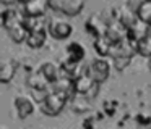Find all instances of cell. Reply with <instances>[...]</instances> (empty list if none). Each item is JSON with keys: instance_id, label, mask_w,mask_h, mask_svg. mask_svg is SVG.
I'll return each instance as SVG.
<instances>
[{"instance_id": "1", "label": "cell", "mask_w": 151, "mask_h": 129, "mask_svg": "<svg viewBox=\"0 0 151 129\" xmlns=\"http://www.w3.org/2000/svg\"><path fill=\"white\" fill-rule=\"evenodd\" d=\"M85 71L93 77L94 81H98L99 84H102L104 81H107L109 74H111V63L106 57H96L88 63V66L85 68Z\"/></svg>"}, {"instance_id": "2", "label": "cell", "mask_w": 151, "mask_h": 129, "mask_svg": "<svg viewBox=\"0 0 151 129\" xmlns=\"http://www.w3.org/2000/svg\"><path fill=\"white\" fill-rule=\"evenodd\" d=\"M49 8L65 16H76L83 11L86 0H47Z\"/></svg>"}, {"instance_id": "3", "label": "cell", "mask_w": 151, "mask_h": 129, "mask_svg": "<svg viewBox=\"0 0 151 129\" xmlns=\"http://www.w3.org/2000/svg\"><path fill=\"white\" fill-rule=\"evenodd\" d=\"M67 102H68V99H67L65 95L50 90L49 95L41 102V111H42L44 115H47V116H57L63 108H65Z\"/></svg>"}, {"instance_id": "4", "label": "cell", "mask_w": 151, "mask_h": 129, "mask_svg": "<svg viewBox=\"0 0 151 129\" xmlns=\"http://www.w3.org/2000/svg\"><path fill=\"white\" fill-rule=\"evenodd\" d=\"M47 32L55 40H65V39H68L72 35L73 26L70 21H67L63 18H54L47 24Z\"/></svg>"}, {"instance_id": "5", "label": "cell", "mask_w": 151, "mask_h": 129, "mask_svg": "<svg viewBox=\"0 0 151 129\" xmlns=\"http://www.w3.org/2000/svg\"><path fill=\"white\" fill-rule=\"evenodd\" d=\"M75 82V94H83V95H88V97H94L98 94V89L101 84L98 81H94L88 73H81L78 77L73 79Z\"/></svg>"}, {"instance_id": "6", "label": "cell", "mask_w": 151, "mask_h": 129, "mask_svg": "<svg viewBox=\"0 0 151 129\" xmlns=\"http://www.w3.org/2000/svg\"><path fill=\"white\" fill-rule=\"evenodd\" d=\"M36 100L33 99L31 95H26V94H18L17 97L13 99V105L15 110H17V116L20 119H24L28 116H31L36 110Z\"/></svg>"}, {"instance_id": "7", "label": "cell", "mask_w": 151, "mask_h": 129, "mask_svg": "<svg viewBox=\"0 0 151 129\" xmlns=\"http://www.w3.org/2000/svg\"><path fill=\"white\" fill-rule=\"evenodd\" d=\"M148 35H151V24L143 21V19H140V18L130 28H127V39L130 42H133V44L140 42L141 39L148 37Z\"/></svg>"}, {"instance_id": "8", "label": "cell", "mask_w": 151, "mask_h": 129, "mask_svg": "<svg viewBox=\"0 0 151 129\" xmlns=\"http://www.w3.org/2000/svg\"><path fill=\"white\" fill-rule=\"evenodd\" d=\"M24 23V13L23 10H18L15 6H7V8L2 11V26H4L5 31L15 28V26H20Z\"/></svg>"}, {"instance_id": "9", "label": "cell", "mask_w": 151, "mask_h": 129, "mask_svg": "<svg viewBox=\"0 0 151 129\" xmlns=\"http://www.w3.org/2000/svg\"><path fill=\"white\" fill-rule=\"evenodd\" d=\"M106 37L112 42V44H119L124 39H127V28L122 24L120 21H112L111 24H107V29H106Z\"/></svg>"}, {"instance_id": "10", "label": "cell", "mask_w": 151, "mask_h": 129, "mask_svg": "<svg viewBox=\"0 0 151 129\" xmlns=\"http://www.w3.org/2000/svg\"><path fill=\"white\" fill-rule=\"evenodd\" d=\"M85 28H86V32L91 34L93 37H99V35L106 34L107 24H106V21L99 15H93V16H89V18L86 19Z\"/></svg>"}, {"instance_id": "11", "label": "cell", "mask_w": 151, "mask_h": 129, "mask_svg": "<svg viewBox=\"0 0 151 129\" xmlns=\"http://www.w3.org/2000/svg\"><path fill=\"white\" fill-rule=\"evenodd\" d=\"M49 8L47 0H28L23 3V13L26 16H46Z\"/></svg>"}, {"instance_id": "12", "label": "cell", "mask_w": 151, "mask_h": 129, "mask_svg": "<svg viewBox=\"0 0 151 129\" xmlns=\"http://www.w3.org/2000/svg\"><path fill=\"white\" fill-rule=\"evenodd\" d=\"M39 71L50 81V84L62 76V66H60L57 61H52V60L42 61V63H41V66H39Z\"/></svg>"}, {"instance_id": "13", "label": "cell", "mask_w": 151, "mask_h": 129, "mask_svg": "<svg viewBox=\"0 0 151 129\" xmlns=\"http://www.w3.org/2000/svg\"><path fill=\"white\" fill-rule=\"evenodd\" d=\"M47 28H41V29H31L28 32V37H26V44L28 47L31 48H39L46 44V39H47Z\"/></svg>"}, {"instance_id": "14", "label": "cell", "mask_w": 151, "mask_h": 129, "mask_svg": "<svg viewBox=\"0 0 151 129\" xmlns=\"http://www.w3.org/2000/svg\"><path fill=\"white\" fill-rule=\"evenodd\" d=\"M115 19L120 21L125 28H130V26L138 19V15H137V11H133L128 5H120L117 8V18Z\"/></svg>"}, {"instance_id": "15", "label": "cell", "mask_w": 151, "mask_h": 129, "mask_svg": "<svg viewBox=\"0 0 151 129\" xmlns=\"http://www.w3.org/2000/svg\"><path fill=\"white\" fill-rule=\"evenodd\" d=\"M70 106L75 113H86L91 108V103H89V97L83 95V94H75V95L70 99Z\"/></svg>"}, {"instance_id": "16", "label": "cell", "mask_w": 151, "mask_h": 129, "mask_svg": "<svg viewBox=\"0 0 151 129\" xmlns=\"http://www.w3.org/2000/svg\"><path fill=\"white\" fill-rule=\"evenodd\" d=\"M86 55V50L83 47L81 42H76V40H72L67 44L65 47V57L72 58V60H76V61H81Z\"/></svg>"}, {"instance_id": "17", "label": "cell", "mask_w": 151, "mask_h": 129, "mask_svg": "<svg viewBox=\"0 0 151 129\" xmlns=\"http://www.w3.org/2000/svg\"><path fill=\"white\" fill-rule=\"evenodd\" d=\"M17 71V64L13 60H2V66H0V82L8 84L15 76Z\"/></svg>"}, {"instance_id": "18", "label": "cell", "mask_w": 151, "mask_h": 129, "mask_svg": "<svg viewBox=\"0 0 151 129\" xmlns=\"http://www.w3.org/2000/svg\"><path fill=\"white\" fill-rule=\"evenodd\" d=\"M94 50L98 52L99 57H109L112 48V42L109 40L106 35H99V37H94Z\"/></svg>"}, {"instance_id": "19", "label": "cell", "mask_w": 151, "mask_h": 129, "mask_svg": "<svg viewBox=\"0 0 151 129\" xmlns=\"http://www.w3.org/2000/svg\"><path fill=\"white\" fill-rule=\"evenodd\" d=\"M7 32L15 44H21V42H26V37H28V32L29 31H28V28L23 23V24H20V26H15V28L8 29Z\"/></svg>"}, {"instance_id": "20", "label": "cell", "mask_w": 151, "mask_h": 129, "mask_svg": "<svg viewBox=\"0 0 151 129\" xmlns=\"http://www.w3.org/2000/svg\"><path fill=\"white\" fill-rule=\"evenodd\" d=\"M26 84L29 86V89H34V87H49L50 86V81L47 79V77L44 76L39 69H37L36 73H33L29 77H28Z\"/></svg>"}, {"instance_id": "21", "label": "cell", "mask_w": 151, "mask_h": 129, "mask_svg": "<svg viewBox=\"0 0 151 129\" xmlns=\"http://www.w3.org/2000/svg\"><path fill=\"white\" fill-rule=\"evenodd\" d=\"M137 15L140 19L151 24V0H143L137 8Z\"/></svg>"}, {"instance_id": "22", "label": "cell", "mask_w": 151, "mask_h": 129, "mask_svg": "<svg viewBox=\"0 0 151 129\" xmlns=\"http://www.w3.org/2000/svg\"><path fill=\"white\" fill-rule=\"evenodd\" d=\"M137 53L146 58L151 57V35L141 39L140 42H137Z\"/></svg>"}, {"instance_id": "23", "label": "cell", "mask_w": 151, "mask_h": 129, "mask_svg": "<svg viewBox=\"0 0 151 129\" xmlns=\"http://www.w3.org/2000/svg\"><path fill=\"white\" fill-rule=\"evenodd\" d=\"M49 94H50L49 87H34V89H31V97H33L36 102H39V103L42 102Z\"/></svg>"}, {"instance_id": "24", "label": "cell", "mask_w": 151, "mask_h": 129, "mask_svg": "<svg viewBox=\"0 0 151 129\" xmlns=\"http://www.w3.org/2000/svg\"><path fill=\"white\" fill-rule=\"evenodd\" d=\"M112 61H114V68H115V69L122 71V69H125V68L130 64L132 58H112Z\"/></svg>"}, {"instance_id": "25", "label": "cell", "mask_w": 151, "mask_h": 129, "mask_svg": "<svg viewBox=\"0 0 151 129\" xmlns=\"http://www.w3.org/2000/svg\"><path fill=\"white\" fill-rule=\"evenodd\" d=\"M18 2H21V0H0V3L5 6H15Z\"/></svg>"}, {"instance_id": "26", "label": "cell", "mask_w": 151, "mask_h": 129, "mask_svg": "<svg viewBox=\"0 0 151 129\" xmlns=\"http://www.w3.org/2000/svg\"><path fill=\"white\" fill-rule=\"evenodd\" d=\"M148 68H150V71H151V57L148 58Z\"/></svg>"}, {"instance_id": "27", "label": "cell", "mask_w": 151, "mask_h": 129, "mask_svg": "<svg viewBox=\"0 0 151 129\" xmlns=\"http://www.w3.org/2000/svg\"><path fill=\"white\" fill-rule=\"evenodd\" d=\"M21 2H23V3H24V2H28V0H21Z\"/></svg>"}]
</instances>
